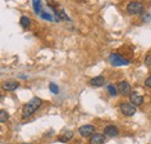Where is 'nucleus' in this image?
Masks as SVG:
<instances>
[{"label": "nucleus", "mask_w": 151, "mask_h": 144, "mask_svg": "<svg viewBox=\"0 0 151 144\" xmlns=\"http://www.w3.org/2000/svg\"><path fill=\"white\" fill-rule=\"evenodd\" d=\"M42 105V100L40 98H33L29 102H27L23 109H22V119H28L29 116H32L38 108Z\"/></svg>", "instance_id": "nucleus-1"}, {"label": "nucleus", "mask_w": 151, "mask_h": 144, "mask_svg": "<svg viewBox=\"0 0 151 144\" xmlns=\"http://www.w3.org/2000/svg\"><path fill=\"white\" fill-rule=\"evenodd\" d=\"M143 12H144V6L142 2L132 1L127 6V13L129 15H141Z\"/></svg>", "instance_id": "nucleus-2"}, {"label": "nucleus", "mask_w": 151, "mask_h": 144, "mask_svg": "<svg viewBox=\"0 0 151 144\" xmlns=\"http://www.w3.org/2000/svg\"><path fill=\"white\" fill-rule=\"evenodd\" d=\"M109 62L113 66H124L129 64V60L124 59L121 55L119 54H112L109 56Z\"/></svg>", "instance_id": "nucleus-3"}, {"label": "nucleus", "mask_w": 151, "mask_h": 144, "mask_svg": "<svg viewBox=\"0 0 151 144\" xmlns=\"http://www.w3.org/2000/svg\"><path fill=\"white\" fill-rule=\"evenodd\" d=\"M120 110L126 116H132L136 113V107L130 102H122L120 105Z\"/></svg>", "instance_id": "nucleus-4"}, {"label": "nucleus", "mask_w": 151, "mask_h": 144, "mask_svg": "<svg viewBox=\"0 0 151 144\" xmlns=\"http://www.w3.org/2000/svg\"><path fill=\"white\" fill-rule=\"evenodd\" d=\"M95 128L92 125H85V126H81L79 128V134L83 136V137H91L92 135H94Z\"/></svg>", "instance_id": "nucleus-5"}, {"label": "nucleus", "mask_w": 151, "mask_h": 144, "mask_svg": "<svg viewBox=\"0 0 151 144\" xmlns=\"http://www.w3.org/2000/svg\"><path fill=\"white\" fill-rule=\"evenodd\" d=\"M117 92L121 94V95H128V94H130V91H132V87H130V84L128 83V81H121V83H119V85H117Z\"/></svg>", "instance_id": "nucleus-6"}, {"label": "nucleus", "mask_w": 151, "mask_h": 144, "mask_svg": "<svg viewBox=\"0 0 151 144\" xmlns=\"http://www.w3.org/2000/svg\"><path fill=\"white\" fill-rule=\"evenodd\" d=\"M143 102H144V98L142 95H139L137 92L130 93V104H132L135 107L136 106H141Z\"/></svg>", "instance_id": "nucleus-7"}, {"label": "nucleus", "mask_w": 151, "mask_h": 144, "mask_svg": "<svg viewBox=\"0 0 151 144\" xmlns=\"http://www.w3.org/2000/svg\"><path fill=\"white\" fill-rule=\"evenodd\" d=\"M105 135L102 134H94L91 136L90 140V144H104L105 143Z\"/></svg>", "instance_id": "nucleus-8"}, {"label": "nucleus", "mask_w": 151, "mask_h": 144, "mask_svg": "<svg viewBox=\"0 0 151 144\" xmlns=\"http://www.w3.org/2000/svg\"><path fill=\"white\" fill-rule=\"evenodd\" d=\"M19 87V83L18 81H13V80H8L5 81L2 84V89L5 91H14Z\"/></svg>", "instance_id": "nucleus-9"}, {"label": "nucleus", "mask_w": 151, "mask_h": 144, "mask_svg": "<svg viewBox=\"0 0 151 144\" xmlns=\"http://www.w3.org/2000/svg\"><path fill=\"white\" fill-rule=\"evenodd\" d=\"M105 135L108 137H115L119 135V129L115 126H107L105 128Z\"/></svg>", "instance_id": "nucleus-10"}, {"label": "nucleus", "mask_w": 151, "mask_h": 144, "mask_svg": "<svg viewBox=\"0 0 151 144\" xmlns=\"http://www.w3.org/2000/svg\"><path fill=\"white\" fill-rule=\"evenodd\" d=\"M104 84H105V78L102 76H98V77H94L93 79H91V85L94 87H101L104 86Z\"/></svg>", "instance_id": "nucleus-11"}, {"label": "nucleus", "mask_w": 151, "mask_h": 144, "mask_svg": "<svg viewBox=\"0 0 151 144\" xmlns=\"http://www.w3.org/2000/svg\"><path fill=\"white\" fill-rule=\"evenodd\" d=\"M72 137H73V131H71V130H66V131H65L63 135L58 136V141H59V142L65 143V142L70 141Z\"/></svg>", "instance_id": "nucleus-12"}, {"label": "nucleus", "mask_w": 151, "mask_h": 144, "mask_svg": "<svg viewBox=\"0 0 151 144\" xmlns=\"http://www.w3.org/2000/svg\"><path fill=\"white\" fill-rule=\"evenodd\" d=\"M20 23L23 28H28L30 26V19L28 17H21V20H20Z\"/></svg>", "instance_id": "nucleus-13"}, {"label": "nucleus", "mask_w": 151, "mask_h": 144, "mask_svg": "<svg viewBox=\"0 0 151 144\" xmlns=\"http://www.w3.org/2000/svg\"><path fill=\"white\" fill-rule=\"evenodd\" d=\"M33 6H34V11L36 14H40L41 13V9H42V2L40 0H35L33 1Z\"/></svg>", "instance_id": "nucleus-14"}, {"label": "nucleus", "mask_w": 151, "mask_h": 144, "mask_svg": "<svg viewBox=\"0 0 151 144\" xmlns=\"http://www.w3.org/2000/svg\"><path fill=\"white\" fill-rule=\"evenodd\" d=\"M40 15H41V18H42V19H44V20H48V21H52V20H54V17H52L50 13L45 12V11H41Z\"/></svg>", "instance_id": "nucleus-15"}, {"label": "nucleus", "mask_w": 151, "mask_h": 144, "mask_svg": "<svg viewBox=\"0 0 151 144\" xmlns=\"http://www.w3.org/2000/svg\"><path fill=\"white\" fill-rule=\"evenodd\" d=\"M7 120H8V114H7L5 110H1V109H0V122L4 123V122H6Z\"/></svg>", "instance_id": "nucleus-16"}, {"label": "nucleus", "mask_w": 151, "mask_h": 144, "mask_svg": "<svg viewBox=\"0 0 151 144\" xmlns=\"http://www.w3.org/2000/svg\"><path fill=\"white\" fill-rule=\"evenodd\" d=\"M107 90H108L109 94H111L112 96H115V95L117 94V90L115 89V86H113V85H108V86H107Z\"/></svg>", "instance_id": "nucleus-17"}, {"label": "nucleus", "mask_w": 151, "mask_h": 144, "mask_svg": "<svg viewBox=\"0 0 151 144\" xmlns=\"http://www.w3.org/2000/svg\"><path fill=\"white\" fill-rule=\"evenodd\" d=\"M49 89H50V91H51L54 94H58V92H59L58 86H57L56 84H54V83H51V84L49 85Z\"/></svg>", "instance_id": "nucleus-18"}, {"label": "nucleus", "mask_w": 151, "mask_h": 144, "mask_svg": "<svg viewBox=\"0 0 151 144\" xmlns=\"http://www.w3.org/2000/svg\"><path fill=\"white\" fill-rule=\"evenodd\" d=\"M144 63H145V65H147V66H150L151 65V55H148V56L145 57Z\"/></svg>", "instance_id": "nucleus-19"}, {"label": "nucleus", "mask_w": 151, "mask_h": 144, "mask_svg": "<svg viewBox=\"0 0 151 144\" xmlns=\"http://www.w3.org/2000/svg\"><path fill=\"white\" fill-rule=\"evenodd\" d=\"M144 84H145V86H147V87L151 89V76L149 77V78H147V80L144 81Z\"/></svg>", "instance_id": "nucleus-20"}, {"label": "nucleus", "mask_w": 151, "mask_h": 144, "mask_svg": "<svg viewBox=\"0 0 151 144\" xmlns=\"http://www.w3.org/2000/svg\"><path fill=\"white\" fill-rule=\"evenodd\" d=\"M22 144H32V143H22Z\"/></svg>", "instance_id": "nucleus-21"}, {"label": "nucleus", "mask_w": 151, "mask_h": 144, "mask_svg": "<svg viewBox=\"0 0 151 144\" xmlns=\"http://www.w3.org/2000/svg\"><path fill=\"white\" fill-rule=\"evenodd\" d=\"M0 98H1V93H0Z\"/></svg>", "instance_id": "nucleus-22"}]
</instances>
